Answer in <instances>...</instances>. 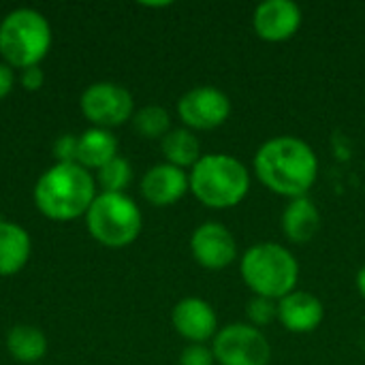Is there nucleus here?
I'll return each mask as SVG.
<instances>
[{"label": "nucleus", "mask_w": 365, "mask_h": 365, "mask_svg": "<svg viewBox=\"0 0 365 365\" xmlns=\"http://www.w3.org/2000/svg\"><path fill=\"white\" fill-rule=\"evenodd\" d=\"M248 319H250V325L257 329L272 325L278 319V302L255 295L248 304Z\"/></svg>", "instance_id": "22"}, {"label": "nucleus", "mask_w": 365, "mask_h": 365, "mask_svg": "<svg viewBox=\"0 0 365 365\" xmlns=\"http://www.w3.org/2000/svg\"><path fill=\"white\" fill-rule=\"evenodd\" d=\"M51 45L47 19L32 9L11 11L0 24V53L13 68L38 66Z\"/></svg>", "instance_id": "5"}, {"label": "nucleus", "mask_w": 365, "mask_h": 365, "mask_svg": "<svg viewBox=\"0 0 365 365\" xmlns=\"http://www.w3.org/2000/svg\"><path fill=\"white\" fill-rule=\"evenodd\" d=\"M77 150H79V137L75 135H62L53 143V154L58 163H77Z\"/></svg>", "instance_id": "24"}, {"label": "nucleus", "mask_w": 365, "mask_h": 365, "mask_svg": "<svg viewBox=\"0 0 365 365\" xmlns=\"http://www.w3.org/2000/svg\"><path fill=\"white\" fill-rule=\"evenodd\" d=\"M190 252L205 269H225L237 257L233 233L220 222H203L190 237Z\"/></svg>", "instance_id": "10"}, {"label": "nucleus", "mask_w": 365, "mask_h": 365, "mask_svg": "<svg viewBox=\"0 0 365 365\" xmlns=\"http://www.w3.org/2000/svg\"><path fill=\"white\" fill-rule=\"evenodd\" d=\"M214 353L205 344H190L180 355V365H214Z\"/></svg>", "instance_id": "23"}, {"label": "nucleus", "mask_w": 365, "mask_h": 365, "mask_svg": "<svg viewBox=\"0 0 365 365\" xmlns=\"http://www.w3.org/2000/svg\"><path fill=\"white\" fill-rule=\"evenodd\" d=\"M13 71L9 64L0 62V98H4L11 90H13Z\"/></svg>", "instance_id": "26"}, {"label": "nucleus", "mask_w": 365, "mask_h": 365, "mask_svg": "<svg viewBox=\"0 0 365 365\" xmlns=\"http://www.w3.org/2000/svg\"><path fill=\"white\" fill-rule=\"evenodd\" d=\"M133 126L145 139H163L169 133L171 118L167 109L158 105H148L133 115Z\"/></svg>", "instance_id": "20"}, {"label": "nucleus", "mask_w": 365, "mask_h": 365, "mask_svg": "<svg viewBox=\"0 0 365 365\" xmlns=\"http://www.w3.org/2000/svg\"><path fill=\"white\" fill-rule=\"evenodd\" d=\"M94 199V180L77 163H58L34 186L36 207L51 220L79 218L88 214Z\"/></svg>", "instance_id": "2"}, {"label": "nucleus", "mask_w": 365, "mask_h": 365, "mask_svg": "<svg viewBox=\"0 0 365 365\" xmlns=\"http://www.w3.org/2000/svg\"><path fill=\"white\" fill-rule=\"evenodd\" d=\"M186 190H190L188 175L184 173V169L173 167L169 163L152 167L141 180V195L148 203L156 207L178 203L186 195Z\"/></svg>", "instance_id": "13"}, {"label": "nucleus", "mask_w": 365, "mask_h": 365, "mask_svg": "<svg viewBox=\"0 0 365 365\" xmlns=\"http://www.w3.org/2000/svg\"><path fill=\"white\" fill-rule=\"evenodd\" d=\"M192 195L212 210H227L242 203L250 190V173L242 160L229 154H205L192 167Z\"/></svg>", "instance_id": "3"}, {"label": "nucleus", "mask_w": 365, "mask_h": 365, "mask_svg": "<svg viewBox=\"0 0 365 365\" xmlns=\"http://www.w3.org/2000/svg\"><path fill=\"white\" fill-rule=\"evenodd\" d=\"M325 317L321 299L308 291H293L278 302V321L291 334L314 331Z\"/></svg>", "instance_id": "14"}, {"label": "nucleus", "mask_w": 365, "mask_h": 365, "mask_svg": "<svg viewBox=\"0 0 365 365\" xmlns=\"http://www.w3.org/2000/svg\"><path fill=\"white\" fill-rule=\"evenodd\" d=\"M118 156V139L107 128H90L79 137L77 165L83 169H103Z\"/></svg>", "instance_id": "17"}, {"label": "nucleus", "mask_w": 365, "mask_h": 365, "mask_svg": "<svg viewBox=\"0 0 365 365\" xmlns=\"http://www.w3.org/2000/svg\"><path fill=\"white\" fill-rule=\"evenodd\" d=\"M302 9L291 0H265L252 13V28L267 43H282L297 34Z\"/></svg>", "instance_id": "11"}, {"label": "nucleus", "mask_w": 365, "mask_h": 365, "mask_svg": "<svg viewBox=\"0 0 365 365\" xmlns=\"http://www.w3.org/2000/svg\"><path fill=\"white\" fill-rule=\"evenodd\" d=\"M86 220L92 237L107 248H124L141 233V212L124 192H101Z\"/></svg>", "instance_id": "6"}, {"label": "nucleus", "mask_w": 365, "mask_h": 365, "mask_svg": "<svg viewBox=\"0 0 365 365\" xmlns=\"http://www.w3.org/2000/svg\"><path fill=\"white\" fill-rule=\"evenodd\" d=\"M212 353L220 365H267L272 359V346L263 331L246 323L222 327L214 338Z\"/></svg>", "instance_id": "7"}, {"label": "nucleus", "mask_w": 365, "mask_h": 365, "mask_svg": "<svg viewBox=\"0 0 365 365\" xmlns=\"http://www.w3.org/2000/svg\"><path fill=\"white\" fill-rule=\"evenodd\" d=\"M240 274L257 297L280 302L295 291L299 280V263L289 248L265 242L242 255Z\"/></svg>", "instance_id": "4"}, {"label": "nucleus", "mask_w": 365, "mask_h": 365, "mask_svg": "<svg viewBox=\"0 0 365 365\" xmlns=\"http://www.w3.org/2000/svg\"><path fill=\"white\" fill-rule=\"evenodd\" d=\"M163 154L167 158L169 165L186 169V167H195L201 158V148L197 137L188 130V128H175L169 130L163 141H160Z\"/></svg>", "instance_id": "18"}, {"label": "nucleus", "mask_w": 365, "mask_h": 365, "mask_svg": "<svg viewBox=\"0 0 365 365\" xmlns=\"http://www.w3.org/2000/svg\"><path fill=\"white\" fill-rule=\"evenodd\" d=\"M357 291L361 293V297L365 299V265L359 269V274H357Z\"/></svg>", "instance_id": "27"}, {"label": "nucleus", "mask_w": 365, "mask_h": 365, "mask_svg": "<svg viewBox=\"0 0 365 365\" xmlns=\"http://www.w3.org/2000/svg\"><path fill=\"white\" fill-rule=\"evenodd\" d=\"M133 178L130 165L115 156L111 163H107L103 169H98V182L103 186V192H122Z\"/></svg>", "instance_id": "21"}, {"label": "nucleus", "mask_w": 365, "mask_h": 365, "mask_svg": "<svg viewBox=\"0 0 365 365\" xmlns=\"http://www.w3.org/2000/svg\"><path fill=\"white\" fill-rule=\"evenodd\" d=\"M6 346L9 353L21 364H36L47 353L45 336L36 327H28V325L13 327L6 338Z\"/></svg>", "instance_id": "19"}, {"label": "nucleus", "mask_w": 365, "mask_h": 365, "mask_svg": "<svg viewBox=\"0 0 365 365\" xmlns=\"http://www.w3.org/2000/svg\"><path fill=\"white\" fill-rule=\"evenodd\" d=\"M133 107L130 92L111 81L92 83L81 94V111L92 124H96V128L124 124L133 118Z\"/></svg>", "instance_id": "8"}, {"label": "nucleus", "mask_w": 365, "mask_h": 365, "mask_svg": "<svg viewBox=\"0 0 365 365\" xmlns=\"http://www.w3.org/2000/svg\"><path fill=\"white\" fill-rule=\"evenodd\" d=\"M30 257V235L15 222L0 220V276L17 274Z\"/></svg>", "instance_id": "16"}, {"label": "nucleus", "mask_w": 365, "mask_h": 365, "mask_svg": "<svg viewBox=\"0 0 365 365\" xmlns=\"http://www.w3.org/2000/svg\"><path fill=\"white\" fill-rule=\"evenodd\" d=\"M321 227V214L308 197L291 199L282 212V231L293 244H308Z\"/></svg>", "instance_id": "15"}, {"label": "nucleus", "mask_w": 365, "mask_h": 365, "mask_svg": "<svg viewBox=\"0 0 365 365\" xmlns=\"http://www.w3.org/2000/svg\"><path fill=\"white\" fill-rule=\"evenodd\" d=\"M175 331L192 344H203L218 334V317L214 308L199 297H186L175 304L171 312Z\"/></svg>", "instance_id": "12"}, {"label": "nucleus", "mask_w": 365, "mask_h": 365, "mask_svg": "<svg viewBox=\"0 0 365 365\" xmlns=\"http://www.w3.org/2000/svg\"><path fill=\"white\" fill-rule=\"evenodd\" d=\"M252 167L265 188L289 199L306 197L319 175L314 150L304 139L291 135L267 139L257 150Z\"/></svg>", "instance_id": "1"}, {"label": "nucleus", "mask_w": 365, "mask_h": 365, "mask_svg": "<svg viewBox=\"0 0 365 365\" xmlns=\"http://www.w3.org/2000/svg\"><path fill=\"white\" fill-rule=\"evenodd\" d=\"M180 120L195 130H214L231 115L229 96L214 86H199L188 90L178 103Z\"/></svg>", "instance_id": "9"}, {"label": "nucleus", "mask_w": 365, "mask_h": 365, "mask_svg": "<svg viewBox=\"0 0 365 365\" xmlns=\"http://www.w3.org/2000/svg\"><path fill=\"white\" fill-rule=\"evenodd\" d=\"M45 81V75L38 66H30V68H24L21 71V86L28 90V92H36Z\"/></svg>", "instance_id": "25"}]
</instances>
